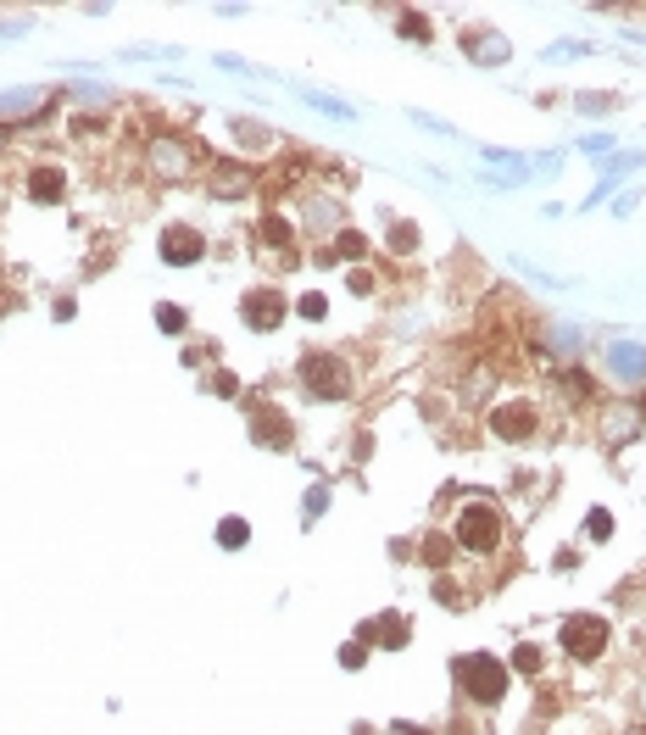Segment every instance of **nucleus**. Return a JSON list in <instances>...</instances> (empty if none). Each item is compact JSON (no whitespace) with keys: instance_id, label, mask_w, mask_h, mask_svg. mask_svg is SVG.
Returning <instances> with one entry per match:
<instances>
[{"instance_id":"f257e3e1","label":"nucleus","mask_w":646,"mask_h":735,"mask_svg":"<svg viewBox=\"0 0 646 735\" xmlns=\"http://www.w3.org/2000/svg\"><path fill=\"white\" fill-rule=\"evenodd\" d=\"M457 685H463L474 702H502L507 697V663L502 658H491V652H468V658H457Z\"/></svg>"},{"instance_id":"f03ea898","label":"nucleus","mask_w":646,"mask_h":735,"mask_svg":"<svg viewBox=\"0 0 646 735\" xmlns=\"http://www.w3.org/2000/svg\"><path fill=\"white\" fill-rule=\"evenodd\" d=\"M457 546L474 557L496 552L502 546V513H496L491 502H468L463 513H457Z\"/></svg>"},{"instance_id":"7ed1b4c3","label":"nucleus","mask_w":646,"mask_h":735,"mask_svg":"<svg viewBox=\"0 0 646 735\" xmlns=\"http://www.w3.org/2000/svg\"><path fill=\"white\" fill-rule=\"evenodd\" d=\"M557 641L569 646V658L591 663V658H602V652H608V619H591V613H580V619L563 624V635H557Z\"/></svg>"},{"instance_id":"20e7f679","label":"nucleus","mask_w":646,"mask_h":735,"mask_svg":"<svg viewBox=\"0 0 646 735\" xmlns=\"http://www.w3.org/2000/svg\"><path fill=\"white\" fill-rule=\"evenodd\" d=\"M301 379H307V390H312V396H323V401L351 396V368H346L340 357H307Z\"/></svg>"},{"instance_id":"39448f33","label":"nucleus","mask_w":646,"mask_h":735,"mask_svg":"<svg viewBox=\"0 0 646 735\" xmlns=\"http://www.w3.org/2000/svg\"><path fill=\"white\" fill-rule=\"evenodd\" d=\"M240 318H246L257 335H268V329L285 323V296H279V290H251V296L240 301Z\"/></svg>"},{"instance_id":"423d86ee","label":"nucleus","mask_w":646,"mask_h":735,"mask_svg":"<svg viewBox=\"0 0 646 735\" xmlns=\"http://www.w3.org/2000/svg\"><path fill=\"white\" fill-rule=\"evenodd\" d=\"M491 435L496 440H530L535 435V407L530 401H507L491 413Z\"/></svg>"},{"instance_id":"0eeeda50","label":"nucleus","mask_w":646,"mask_h":735,"mask_svg":"<svg viewBox=\"0 0 646 735\" xmlns=\"http://www.w3.org/2000/svg\"><path fill=\"white\" fill-rule=\"evenodd\" d=\"M201 251H207L201 229H184V223H173V229L162 234V262H173V268H184V262H201Z\"/></svg>"},{"instance_id":"6e6552de","label":"nucleus","mask_w":646,"mask_h":735,"mask_svg":"<svg viewBox=\"0 0 646 735\" xmlns=\"http://www.w3.org/2000/svg\"><path fill=\"white\" fill-rule=\"evenodd\" d=\"M463 51L474 56L479 67H502L507 62V39L502 34H463Z\"/></svg>"},{"instance_id":"1a4fd4ad","label":"nucleus","mask_w":646,"mask_h":735,"mask_svg":"<svg viewBox=\"0 0 646 735\" xmlns=\"http://www.w3.org/2000/svg\"><path fill=\"white\" fill-rule=\"evenodd\" d=\"M45 101H51V90H12V95H0V123L28 117V106H45Z\"/></svg>"},{"instance_id":"9d476101","label":"nucleus","mask_w":646,"mask_h":735,"mask_svg":"<svg viewBox=\"0 0 646 735\" xmlns=\"http://www.w3.org/2000/svg\"><path fill=\"white\" fill-rule=\"evenodd\" d=\"M62 190H67V179L56 168H34V173H28V195H34L39 207H45V201H56Z\"/></svg>"},{"instance_id":"9b49d317","label":"nucleus","mask_w":646,"mask_h":735,"mask_svg":"<svg viewBox=\"0 0 646 735\" xmlns=\"http://www.w3.org/2000/svg\"><path fill=\"white\" fill-rule=\"evenodd\" d=\"M218 541L223 546H246L251 541V524H246V518H223V524H218Z\"/></svg>"},{"instance_id":"f8f14e48","label":"nucleus","mask_w":646,"mask_h":735,"mask_svg":"<svg viewBox=\"0 0 646 735\" xmlns=\"http://www.w3.org/2000/svg\"><path fill=\"white\" fill-rule=\"evenodd\" d=\"M374 635H379V641H390V646H401V641H407V624H401V619H379L374 630H368V641H374Z\"/></svg>"},{"instance_id":"ddd939ff","label":"nucleus","mask_w":646,"mask_h":735,"mask_svg":"<svg viewBox=\"0 0 646 735\" xmlns=\"http://www.w3.org/2000/svg\"><path fill=\"white\" fill-rule=\"evenodd\" d=\"M179 145H168V140H162V145H156V168H162V173H179L184 168V162H179Z\"/></svg>"},{"instance_id":"4468645a","label":"nucleus","mask_w":646,"mask_h":735,"mask_svg":"<svg viewBox=\"0 0 646 735\" xmlns=\"http://www.w3.org/2000/svg\"><path fill=\"white\" fill-rule=\"evenodd\" d=\"M390 251H418V229L396 223V229H390Z\"/></svg>"},{"instance_id":"2eb2a0df","label":"nucleus","mask_w":646,"mask_h":735,"mask_svg":"<svg viewBox=\"0 0 646 735\" xmlns=\"http://www.w3.org/2000/svg\"><path fill=\"white\" fill-rule=\"evenodd\" d=\"M156 323H162L168 335H179V329H184V312L179 307H156Z\"/></svg>"},{"instance_id":"dca6fc26","label":"nucleus","mask_w":646,"mask_h":735,"mask_svg":"<svg viewBox=\"0 0 646 735\" xmlns=\"http://www.w3.org/2000/svg\"><path fill=\"white\" fill-rule=\"evenodd\" d=\"M262 234H268L273 245H290V223L285 218H268V223H262Z\"/></svg>"},{"instance_id":"f3484780","label":"nucleus","mask_w":646,"mask_h":735,"mask_svg":"<svg viewBox=\"0 0 646 735\" xmlns=\"http://www.w3.org/2000/svg\"><path fill=\"white\" fill-rule=\"evenodd\" d=\"M585 529H591L596 541H608V535H613V518H608V513H596V518H591V524H585Z\"/></svg>"},{"instance_id":"a211bd4d","label":"nucleus","mask_w":646,"mask_h":735,"mask_svg":"<svg viewBox=\"0 0 646 735\" xmlns=\"http://www.w3.org/2000/svg\"><path fill=\"white\" fill-rule=\"evenodd\" d=\"M323 312H329V301H323V296H307V301H301V318H323Z\"/></svg>"},{"instance_id":"6ab92c4d","label":"nucleus","mask_w":646,"mask_h":735,"mask_svg":"<svg viewBox=\"0 0 646 735\" xmlns=\"http://www.w3.org/2000/svg\"><path fill=\"white\" fill-rule=\"evenodd\" d=\"M424 23H429V17H418V12H413V17H401V34H418V39H424V34H429Z\"/></svg>"},{"instance_id":"aec40b11","label":"nucleus","mask_w":646,"mask_h":735,"mask_svg":"<svg viewBox=\"0 0 646 735\" xmlns=\"http://www.w3.org/2000/svg\"><path fill=\"white\" fill-rule=\"evenodd\" d=\"M351 290H357V296H368V290H374V273L357 268V273H351Z\"/></svg>"}]
</instances>
